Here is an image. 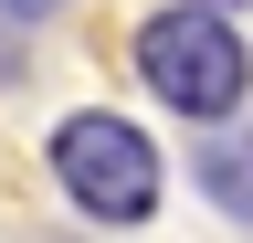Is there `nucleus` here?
<instances>
[{"label":"nucleus","mask_w":253,"mask_h":243,"mask_svg":"<svg viewBox=\"0 0 253 243\" xmlns=\"http://www.w3.org/2000/svg\"><path fill=\"white\" fill-rule=\"evenodd\" d=\"M137 74H148V96L190 116V127H221V116L243 106V85H253V53L243 32L221 11H201V0H169V11L137 32Z\"/></svg>","instance_id":"nucleus-1"},{"label":"nucleus","mask_w":253,"mask_h":243,"mask_svg":"<svg viewBox=\"0 0 253 243\" xmlns=\"http://www.w3.org/2000/svg\"><path fill=\"white\" fill-rule=\"evenodd\" d=\"M53 180L84 222H148L158 211V148L126 116H95V106L53 127Z\"/></svg>","instance_id":"nucleus-2"},{"label":"nucleus","mask_w":253,"mask_h":243,"mask_svg":"<svg viewBox=\"0 0 253 243\" xmlns=\"http://www.w3.org/2000/svg\"><path fill=\"white\" fill-rule=\"evenodd\" d=\"M190 180L221 201V222H243V233H253V127H232V116H221V138L190 148Z\"/></svg>","instance_id":"nucleus-3"},{"label":"nucleus","mask_w":253,"mask_h":243,"mask_svg":"<svg viewBox=\"0 0 253 243\" xmlns=\"http://www.w3.org/2000/svg\"><path fill=\"white\" fill-rule=\"evenodd\" d=\"M0 11H21V21H53V11H63V0H0Z\"/></svg>","instance_id":"nucleus-4"},{"label":"nucleus","mask_w":253,"mask_h":243,"mask_svg":"<svg viewBox=\"0 0 253 243\" xmlns=\"http://www.w3.org/2000/svg\"><path fill=\"white\" fill-rule=\"evenodd\" d=\"M201 11H243V0H201Z\"/></svg>","instance_id":"nucleus-5"}]
</instances>
